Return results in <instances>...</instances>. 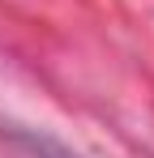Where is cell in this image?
Here are the masks:
<instances>
[{"label": "cell", "instance_id": "1", "mask_svg": "<svg viewBox=\"0 0 154 158\" xmlns=\"http://www.w3.org/2000/svg\"><path fill=\"white\" fill-rule=\"evenodd\" d=\"M17 141H22V145H30L39 158H77V154H69L60 141H51V137H39V132H17Z\"/></svg>", "mask_w": 154, "mask_h": 158}]
</instances>
